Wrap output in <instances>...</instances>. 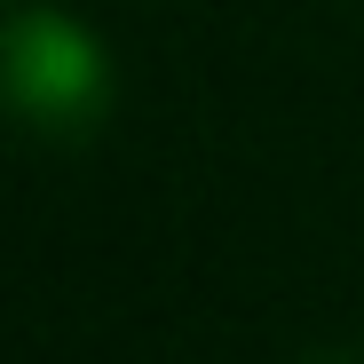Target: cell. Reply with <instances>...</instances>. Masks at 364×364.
<instances>
[{
	"label": "cell",
	"instance_id": "1",
	"mask_svg": "<svg viewBox=\"0 0 364 364\" xmlns=\"http://www.w3.org/2000/svg\"><path fill=\"white\" fill-rule=\"evenodd\" d=\"M0 95L40 135H87L111 111V55L72 9H24L0 32Z\"/></svg>",
	"mask_w": 364,
	"mask_h": 364
}]
</instances>
